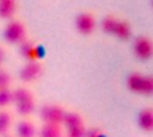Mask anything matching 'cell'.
I'll list each match as a JSON object with an SVG mask.
<instances>
[{"instance_id": "1", "label": "cell", "mask_w": 153, "mask_h": 137, "mask_svg": "<svg viewBox=\"0 0 153 137\" xmlns=\"http://www.w3.org/2000/svg\"><path fill=\"white\" fill-rule=\"evenodd\" d=\"M26 34H27V31H26V26H24L23 22L18 20V19H12L5 26L3 38L10 45H19V43H22L26 39Z\"/></svg>"}, {"instance_id": "2", "label": "cell", "mask_w": 153, "mask_h": 137, "mask_svg": "<svg viewBox=\"0 0 153 137\" xmlns=\"http://www.w3.org/2000/svg\"><path fill=\"white\" fill-rule=\"evenodd\" d=\"M65 113H66V110L61 105L48 103V105L42 106V109H40V118H42L43 124L62 125Z\"/></svg>"}, {"instance_id": "3", "label": "cell", "mask_w": 153, "mask_h": 137, "mask_svg": "<svg viewBox=\"0 0 153 137\" xmlns=\"http://www.w3.org/2000/svg\"><path fill=\"white\" fill-rule=\"evenodd\" d=\"M42 73H43V65L39 61L27 62L19 71V78H20L22 82L30 83V82H35L36 79H39Z\"/></svg>"}, {"instance_id": "4", "label": "cell", "mask_w": 153, "mask_h": 137, "mask_svg": "<svg viewBox=\"0 0 153 137\" xmlns=\"http://www.w3.org/2000/svg\"><path fill=\"white\" fill-rule=\"evenodd\" d=\"M75 27L79 34L90 35L95 30V18L91 12H81L75 19Z\"/></svg>"}, {"instance_id": "5", "label": "cell", "mask_w": 153, "mask_h": 137, "mask_svg": "<svg viewBox=\"0 0 153 137\" xmlns=\"http://www.w3.org/2000/svg\"><path fill=\"white\" fill-rule=\"evenodd\" d=\"M134 54L141 61H148L152 58L153 54V45L152 40L148 36H138L134 42Z\"/></svg>"}, {"instance_id": "6", "label": "cell", "mask_w": 153, "mask_h": 137, "mask_svg": "<svg viewBox=\"0 0 153 137\" xmlns=\"http://www.w3.org/2000/svg\"><path fill=\"white\" fill-rule=\"evenodd\" d=\"M19 53L24 59L28 62L39 61L40 53H39V46L34 42L32 39H24L22 43H19Z\"/></svg>"}, {"instance_id": "7", "label": "cell", "mask_w": 153, "mask_h": 137, "mask_svg": "<svg viewBox=\"0 0 153 137\" xmlns=\"http://www.w3.org/2000/svg\"><path fill=\"white\" fill-rule=\"evenodd\" d=\"M144 81H145V75L137 73V71H133L128 75L126 79V85L128 89L133 93H137V94H143L144 92Z\"/></svg>"}, {"instance_id": "8", "label": "cell", "mask_w": 153, "mask_h": 137, "mask_svg": "<svg viewBox=\"0 0 153 137\" xmlns=\"http://www.w3.org/2000/svg\"><path fill=\"white\" fill-rule=\"evenodd\" d=\"M138 127L146 133H151L153 130V109L145 108L138 113Z\"/></svg>"}, {"instance_id": "9", "label": "cell", "mask_w": 153, "mask_h": 137, "mask_svg": "<svg viewBox=\"0 0 153 137\" xmlns=\"http://www.w3.org/2000/svg\"><path fill=\"white\" fill-rule=\"evenodd\" d=\"M18 11V3L15 0H0V19L12 20Z\"/></svg>"}, {"instance_id": "10", "label": "cell", "mask_w": 153, "mask_h": 137, "mask_svg": "<svg viewBox=\"0 0 153 137\" xmlns=\"http://www.w3.org/2000/svg\"><path fill=\"white\" fill-rule=\"evenodd\" d=\"M36 133V127L34 125V122L28 120L20 121L16 127V137H35Z\"/></svg>"}, {"instance_id": "11", "label": "cell", "mask_w": 153, "mask_h": 137, "mask_svg": "<svg viewBox=\"0 0 153 137\" xmlns=\"http://www.w3.org/2000/svg\"><path fill=\"white\" fill-rule=\"evenodd\" d=\"M62 125H65L66 129L83 125V117L78 112H66L63 117V121H62Z\"/></svg>"}, {"instance_id": "12", "label": "cell", "mask_w": 153, "mask_h": 137, "mask_svg": "<svg viewBox=\"0 0 153 137\" xmlns=\"http://www.w3.org/2000/svg\"><path fill=\"white\" fill-rule=\"evenodd\" d=\"M36 135L39 137H62V128L61 125L43 124Z\"/></svg>"}, {"instance_id": "13", "label": "cell", "mask_w": 153, "mask_h": 137, "mask_svg": "<svg viewBox=\"0 0 153 137\" xmlns=\"http://www.w3.org/2000/svg\"><path fill=\"white\" fill-rule=\"evenodd\" d=\"M11 92H12V102H15V105L16 103L23 102V101H27V100L34 98L32 92L30 89H27V87H24V86L16 87V89L11 90Z\"/></svg>"}, {"instance_id": "14", "label": "cell", "mask_w": 153, "mask_h": 137, "mask_svg": "<svg viewBox=\"0 0 153 137\" xmlns=\"http://www.w3.org/2000/svg\"><path fill=\"white\" fill-rule=\"evenodd\" d=\"M130 34H132V30H130V24L128 23L126 20H120L118 19V23H117V27L114 30V34L117 38L122 40H126L130 38Z\"/></svg>"}, {"instance_id": "15", "label": "cell", "mask_w": 153, "mask_h": 137, "mask_svg": "<svg viewBox=\"0 0 153 137\" xmlns=\"http://www.w3.org/2000/svg\"><path fill=\"white\" fill-rule=\"evenodd\" d=\"M35 110V97L31 100L23 101L20 103H16V112H18L20 116L27 117Z\"/></svg>"}, {"instance_id": "16", "label": "cell", "mask_w": 153, "mask_h": 137, "mask_svg": "<svg viewBox=\"0 0 153 137\" xmlns=\"http://www.w3.org/2000/svg\"><path fill=\"white\" fill-rule=\"evenodd\" d=\"M117 23H118V19H117L116 16L108 15L102 19V22H101V28H102V31L106 32V34L113 35L114 30H116V27H117Z\"/></svg>"}, {"instance_id": "17", "label": "cell", "mask_w": 153, "mask_h": 137, "mask_svg": "<svg viewBox=\"0 0 153 137\" xmlns=\"http://www.w3.org/2000/svg\"><path fill=\"white\" fill-rule=\"evenodd\" d=\"M12 124V117L7 110H0V136H7Z\"/></svg>"}, {"instance_id": "18", "label": "cell", "mask_w": 153, "mask_h": 137, "mask_svg": "<svg viewBox=\"0 0 153 137\" xmlns=\"http://www.w3.org/2000/svg\"><path fill=\"white\" fill-rule=\"evenodd\" d=\"M12 102V92L10 89H0V109H4Z\"/></svg>"}, {"instance_id": "19", "label": "cell", "mask_w": 153, "mask_h": 137, "mask_svg": "<svg viewBox=\"0 0 153 137\" xmlns=\"http://www.w3.org/2000/svg\"><path fill=\"white\" fill-rule=\"evenodd\" d=\"M11 75L5 68L0 67V89H10Z\"/></svg>"}, {"instance_id": "20", "label": "cell", "mask_w": 153, "mask_h": 137, "mask_svg": "<svg viewBox=\"0 0 153 137\" xmlns=\"http://www.w3.org/2000/svg\"><path fill=\"white\" fill-rule=\"evenodd\" d=\"M85 135H86V128H85V125H79V127L67 129L66 137H85Z\"/></svg>"}, {"instance_id": "21", "label": "cell", "mask_w": 153, "mask_h": 137, "mask_svg": "<svg viewBox=\"0 0 153 137\" xmlns=\"http://www.w3.org/2000/svg\"><path fill=\"white\" fill-rule=\"evenodd\" d=\"M153 93V78L149 75H145V81H144V92L143 94L151 95Z\"/></svg>"}, {"instance_id": "22", "label": "cell", "mask_w": 153, "mask_h": 137, "mask_svg": "<svg viewBox=\"0 0 153 137\" xmlns=\"http://www.w3.org/2000/svg\"><path fill=\"white\" fill-rule=\"evenodd\" d=\"M85 137H105V133H103L102 129H100V128H90L89 130L86 129V135Z\"/></svg>"}, {"instance_id": "23", "label": "cell", "mask_w": 153, "mask_h": 137, "mask_svg": "<svg viewBox=\"0 0 153 137\" xmlns=\"http://www.w3.org/2000/svg\"><path fill=\"white\" fill-rule=\"evenodd\" d=\"M4 59H5V51H4V48L0 46V67H1V65H3V62H4Z\"/></svg>"}, {"instance_id": "24", "label": "cell", "mask_w": 153, "mask_h": 137, "mask_svg": "<svg viewBox=\"0 0 153 137\" xmlns=\"http://www.w3.org/2000/svg\"><path fill=\"white\" fill-rule=\"evenodd\" d=\"M5 137H13V136H5Z\"/></svg>"}, {"instance_id": "25", "label": "cell", "mask_w": 153, "mask_h": 137, "mask_svg": "<svg viewBox=\"0 0 153 137\" xmlns=\"http://www.w3.org/2000/svg\"><path fill=\"white\" fill-rule=\"evenodd\" d=\"M62 137H63V136H62Z\"/></svg>"}]
</instances>
